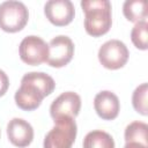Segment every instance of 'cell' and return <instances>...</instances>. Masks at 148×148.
<instances>
[{
    "label": "cell",
    "mask_w": 148,
    "mask_h": 148,
    "mask_svg": "<svg viewBox=\"0 0 148 148\" xmlns=\"http://www.w3.org/2000/svg\"><path fill=\"white\" fill-rule=\"evenodd\" d=\"M84 12V29L92 37H98L109 31L112 24L111 2L109 0H82Z\"/></svg>",
    "instance_id": "cell-1"
},
{
    "label": "cell",
    "mask_w": 148,
    "mask_h": 148,
    "mask_svg": "<svg viewBox=\"0 0 148 148\" xmlns=\"http://www.w3.org/2000/svg\"><path fill=\"white\" fill-rule=\"evenodd\" d=\"M77 133L74 118L64 117L54 120V126L44 138V148H72Z\"/></svg>",
    "instance_id": "cell-2"
},
{
    "label": "cell",
    "mask_w": 148,
    "mask_h": 148,
    "mask_svg": "<svg viewBox=\"0 0 148 148\" xmlns=\"http://www.w3.org/2000/svg\"><path fill=\"white\" fill-rule=\"evenodd\" d=\"M29 18V12L21 1L8 0L0 3V28L7 32L22 30Z\"/></svg>",
    "instance_id": "cell-3"
},
{
    "label": "cell",
    "mask_w": 148,
    "mask_h": 148,
    "mask_svg": "<svg viewBox=\"0 0 148 148\" xmlns=\"http://www.w3.org/2000/svg\"><path fill=\"white\" fill-rule=\"evenodd\" d=\"M18 53L23 62L31 66H37L46 62L49 57V44H46L43 38L30 35L24 37L20 43Z\"/></svg>",
    "instance_id": "cell-4"
},
{
    "label": "cell",
    "mask_w": 148,
    "mask_h": 148,
    "mask_svg": "<svg viewBox=\"0 0 148 148\" xmlns=\"http://www.w3.org/2000/svg\"><path fill=\"white\" fill-rule=\"evenodd\" d=\"M128 49L119 39H110L105 42L98 50V60L105 68H121L128 60Z\"/></svg>",
    "instance_id": "cell-5"
},
{
    "label": "cell",
    "mask_w": 148,
    "mask_h": 148,
    "mask_svg": "<svg viewBox=\"0 0 148 148\" xmlns=\"http://www.w3.org/2000/svg\"><path fill=\"white\" fill-rule=\"evenodd\" d=\"M74 54V43L68 36L59 35L49 43V57L46 62L52 67H64Z\"/></svg>",
    "instance_id": "cell-6"
},
{
    "label": "cell",
    "mask_w": 148,
    "mask_h": 148,
    "mask_svg": "<svg viewBox=\"0 0 148 148\" xmlns=\"http://www.w3.org/2000/svg\"><path fill=\"white\" fill-rule=\"evenodd\" d=\"M81 109V97L74 91H65L59 95L50 106V114L53 120L71 117L75 118Z\"/></svg>",
    "instance_id": "cell-7"
},
{
    "label": "cell",
    "mask_w": 148,
    "mask_h": 148,
    "mask_svg": "<svg viewBox=\"0 0 148 148\" xmlns=\"http://www.w3.org/2000/svg\"><path fill=\"white\" fill-rule=\"evenodd\" d=\"M44 13L52 24L62 27L72 22L75 8L69 0H50L44 6Z\"/></svg>",
    "instance_id": "cell-8"
},
{
    "label": "cell",
    "mask_w": 148,
    "mask_h": 148,
    "mask_svg": "<svg viewBox=\"0 0 148 148\" xmlns=\"http://www.w3.org/2000/svg\"><path fill=\"white\" fill-rule=\"evenodd\" d=\"M7 135L14 146L24 148L29 146L34 139V128L27 120L13 118L7 125Z\"/></svg>",
    "instance_id": "cell-9"
},
{
    "label": "cell",
    "mask_w": 148,
    "mask_h": 148,
    "mask_svg": "<svg viewBox=\"0 0 148 148\" xmlns=\"http://www.w3.org/2000/svg\"><path fill=\"white\" fill-rule=\"evenodd\" d=\"M94 108L102 119L112 120L118 116L120 110L119 98L112 91L102 90L94 98Z\"/></svg>",
    "instance_id": "cell-10"
},
{
    "label": "cell",
    "mask_w": 148,
    "mask_h": 148,
    "mask_svg": "<svg viewBox=\"0 0 148 148\" xmlns=\"http://www.w3.org/2000/svg\"><path fill=\"white\" fill-rule=\"evenodd\" d=\"M14 98H15L16 105L20 109L25 110V111H31V110L37 109L40 105L44 98V95L35 86L28 82L21 81V86L16 90Z\"/></svg>",
    "instance_id": "cell-11"
},
{
    "label": "cell",
    "mask_w": 148,
    "mask_h": 148,
    "mask_svg": "<svg viewBox=\"0 0 148 148\" xmlns=\"http://www.w3.org/2000/svg\"><path fill=\"white\" fill-rule=\"evenodd\" d=\"M22 82H28L32 86H35L43 95L44 97L49 96L56 87L54 80L49 74H45L43 72H29L23 75Z\"/></svg>",
    "instance_id": "cell-12"
},
{
    "label": "cell",
    "mask_w": 148,
    "mask_h": 148,
    "mask_svg": "<svg viewBox=\"0 0 148 148\" xmlns=\"http://www.w3.org/2000/svg\"><path fill=\"white\" fill-rule=\"evenodd\" d=\"M123 13L131 22L147 20V2L146 0H126L123 5Z\"/></svg>",
    "instance_id": "cell-13"
},
{
    "label": "cell",
    "mask_w": 148,
    "mask_h": 148,
    "mask_svg": "<svg viewBox=\"0 0 148 148\" xmlns=\"http://www.w3.org/2000/svg\"><path fill=\"white\" fill-rule=\"evenodd\" d=\"M83 148H114V141L108 132L95 130L84 136Z\"/></svg>",
    "instance_id": "cell-14"
},
{
    "label": "cell",
    "mask_w": 148,
    "mask_h": 148,
    "mask_svg": "<svg viewBox=\"0 0 148 148\" xmlns=\"http://www.w3.org/2000/svg\"><path fill=\"white\" fill-rule=\"evenodd\" d=\"M147 131L148 125L143 121H132L125 128V141L126 142H138L143 146L147 145Z\"/></svg>",
    "instance_id": "cell-15"
},
{
    "label": "cell",
    "mask_w": 148,
    "mask_h": 148,
    "mask_svg": "<svg viewBox=\"0 0 148 148\" xmlns=\"http://www.w3.org/2000/svg\"><path fill=\"white\" fill-rule=\"evenodd\" d=\"M131 39L135 47L140 50H147L148 44V22L147 20L136 22L131 30Z\"/></svg>",
    "instance_id": "cell-16"
},
{
    "label": "cell",
    "mask_w": 148,
    "mask_h": 148,
    "mask_svg": "<svg viewBox=\"0 0 148 148\" xmlns=\"http://www.w3.org/2000/svg\"><path fill=\"white\" fill-rule=\"evenodd\" d=\"M147 94H148V84L142 83L135 88L132 95V104L136 112L142 116L148 114V105H147Z\"/></svg>",
    "instance_id": "cell-17"
},
{
    "label": "cell",
    "mask_w": 148,
    "mask_h": 148,
    "mask_svg": "<svg viewBox=\"0 0 148 148\" xmlns=\"http://www.w3.org/2000/svg\"><path fill=\"white\" fill-rule=\"evenodd\" d=\"M8 87H9V79L7 74L2 69H0V96H3L6 94Z\"/></svg>",
    "instance_id": "cell-18"
},
{
    "label": "cell",
    "mask_w": 148,
    "mask_h": 148,
    "mask_svg": "<svg viewBox=\"0 0 148 148\" xmlns=\"http://www.w3.org/2000/svg\"><path fill=\"white\" fill-rule=\"evenodd\" d=\"M124 148H148V146H143L138 142H126Z\"/></svg>",
    "instance_id": "cell-19"
}]
</instances>
